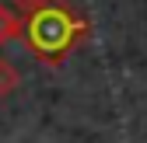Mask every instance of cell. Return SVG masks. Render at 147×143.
I'll list each match as a JSON object with an SVG mask.
<instances>
[{
  "label": "cell",
  "mask_w": 147,
  "mask_h": 143,
  "mask_svg": "<svg viewBox=\"0 0 147 143\" xmlns=\"http://www.w3.org/2000/svg\"><path fill=\"white\" fill-rule=\"evenodd\" d=\"M11 7L18 14L21 42L46 66H60L91 39V21L70 0H11Z\"/></svg>",
  "instance_id": "cell-1"
},
{
  "label": "cell",
  "mask_w": 147,
  "mask_h": 143,
  "mask_svg": "<svg viewBox=\"0 0 147 143\" xmlns=\"http://www.w3.org/2000/svg\"><path fill=\"white\" fill-rule=\"evenodd\" d=\"M14 39H18V14H14L11 4L0 0V49L7 42H14Z\"/></svg>",
  "instance_id": "cell-2"
},
{
  "label": "cell",
  "mask_w": 147,
  "mask_h": 143,
  "mask_svg": "<svg viewBox=\"0 0 147 143\" xmlns=\"http://www.w3.org/2000/svg\"><path fill=\"white\" fill-rule=\"evenodd\" d=\"M18 87H21V74L14 70V63H7V59H0V98H7V94H14Z\"/></svg>",
  "instance_id": "cell-3"
}]
</instances>
